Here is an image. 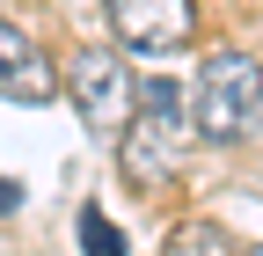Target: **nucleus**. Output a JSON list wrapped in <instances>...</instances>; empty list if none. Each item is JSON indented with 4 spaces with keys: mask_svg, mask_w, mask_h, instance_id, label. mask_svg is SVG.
<instances>
[{
    "mask_svg": "<svg viewBox=\"0 0 263 256\" xmlns=\"http://www.w3.org/2000/svg\"><path fill=\"white\" fill-rule=\"evenodd\" d=\"M81 249H88V256H124V234L110 227L103 205H81Z\"/></svg>",
    "mask_w": 263,
    "mask_h": 256,
    "instance_id": "0eeeda50",
    "label": "nucleus"
},
{
    "mask_svg": "<svg viewBox=\"0 0 263 256\" xmlns=\"http://www.w3.org/2000/svg\"><path fill=\"white\" fill-rule=\"evenodd\" d=\"M15 205H22V190H15L8 176H0V212H15Z\"/></svg>",
    "mask_w": 263,
    "mask_h": 256,
    "instance_id": "6e6552de",
    "label": "nucleus"
},
{
    "mask_svg": "<svg viewBox=\"0 0 263 256\" xmlns=\"http://www.w3.org/2000/svg\"><path fill=\"white\" fill-rule=\"evenodd\" d=\"M256 110H263V66L256 51H212L205 66H197V95H190V124L197 139L212 147H241L256 132Z\"/></svg>",
    "mask_w": 263,
    "mask_h": 256,
    "instance_id": "f03ea898",
    "label": "nucleus"
},
{
    "mask_svg": "<svg viewBox=\"0 0 263 256\" xmlns=\"http://www.w3.org/2000/svg\"><path fill=\"white\" fill-rule=\"evenodd\" d=\"M249 256H263V242H256V249H249Z\"/></svg>",
    "mask_w": 263,
    "mask_h": 256,
    "instance_id": "1a4fd4ad",
    "label": "nucleus"
},
{
    "mask_svg": "<svg viewBox=\"0 0 263 256\" xmlns=\"http://www.w3.org/2000/svg\"><path fill=\"white\" fill-rule=\"evenodd\" d=\"M110 29H117V44L146 51V59H168V51L190 44L197 0H110Z\"/></svg>",
    "mask_w": 263,
    "mask_h": 256,
    "instance_id": "20e7f679",
    "label": "nucleus"
},
{
    "mask_svg": "<svg viewBox=\"0 0 263 256\" xmlns=\"http://www.w3.org/2000/svg\"><path fill=\"white\" fill-rule=\"evenodd\" d=\"M51 95H59L51 51H37L29 29L0 22V103H51Z\"/></svg>",
    "mask_w": 263,
    "mask_h": 256,
    "instance_id": "39448f33",
    "label": "nucleus"
},
{
    "mask_svg": "<svg viewBox=\"0 0 263 256\" xmlns=\"http://www.w3.org/2000/svg\"><path fill=\"white\" fill-rule=\"evenodd\" d=\"M161 256H241V249H234V234H227V227H212V220H183Z\"/></svg>",
    "mask_w": 263,
    "mask_h": 256,
    "instance_id": "423d86ee",
    "label": "nucleus"
},
{
    "mask_svg": "<svg viewBox=\"0 0 263 256\" xmlns=\"http://www.w3.org/2000/svg\"><path fill=\"white\" fill-rule=\"evenodd\" d=\"M132 103H139V81L117 51H103V44L73 51V110L88 117V132H124Z\"/></svg>",
    "mask_w": 263,
    "mask_h": 256,
    "instance_id": "7ed1b4c3",
    "label": "nucleus"
},
{
    "mask_svg": "<svg viewBox=\"0 0 263 256\" xmlns=\"http://www.w3.org/2000/svg\"><path fill=\"white\" fill-rule=\"evenodd\" d=\"M190 110H183V88L176 81H139V110H132L124 124V147H117V169L132 190H161L176 169H183V154H190Z\"/></svg>",
    "mask_w": 263,
    "mask_h": 256,
    "instance_id": "f257e3e1",
    "label": "nucleus"
}]
</instances>
